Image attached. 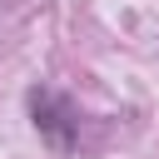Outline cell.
<instances>
[{"label":"cell","instance_id":"obj_1","mask_svg":"<svg viewBox=\"0 0 159 159\" xmlns=\"http://www.w3.org/2000/svg\"><path fill=\"white\" fill-rule=\"evenodd\" d=\"M30 114H35V129H40L55 149H70V144H75L80 114H75V104H70L60 89H30Z\"/></svg>","mask_w":159,"mask_h":159}]
</instances>
